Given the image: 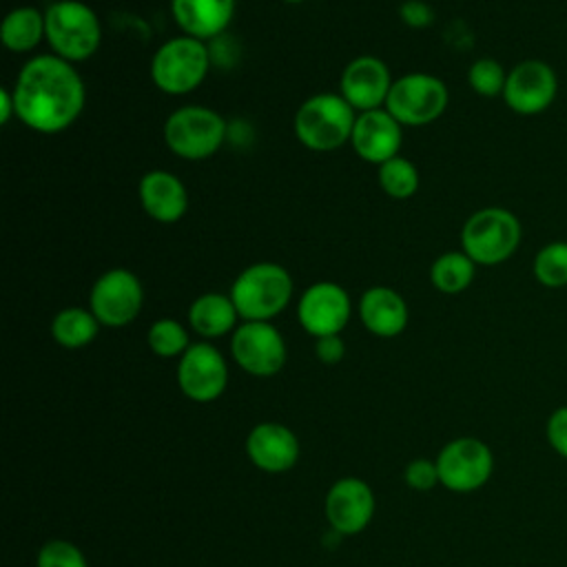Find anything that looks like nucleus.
<instances>
[{"label":"nucleus","mask_w":567,"mask_h":567,"mask_svg":"<svg viewBox=\"0 0 567 567\" xmlns=\"http://www.w3.org/2000/svg\"><path fill=\"white\" fill-rule=\"evenodd\" d=\"M11 95L16 120L35 133L55 135L84 111L86 86L71 62L53 53H40L20 66Z\"/></svg>","instance_id":"1"},{"label":"nucleus","mask_w":567,"mask_h":567,"mask_svg":"<svg viewBox=\"0 0 567 567\" xmlns=\"http://www.w3.org/2000/svg\"><path fill=\"white\" fill-rule=\"evenodd\" d=\"M295 292L290 272L275 261L246 266L230 284V299L244 321H270L286 310Z\"/></svg>","instance_id":"2"},{"label":"nucleus","mask_w":567,"mask_h":567,"mask_svg":"<svg viewBox=\"0 0 567 567\" xmlns=\"http://www.w3.org/2000/svg\"><path fill=\"white\" fill-rule=\"evenodd\" d=\"M44 35L53 55L75 64L100 49L102 24L86 2L55 0L44 9Z\"/></svg>","instance_id":"3"},{"label":"nucleus","mask_w":567,"mask_h":567,"mask_svg":"<svg viewBox=\"0 0 567 567\" xmlns=\"http://www.w3.org/2000/svg\"><path fill=\"white\" fill-rule=\"evenodd\" d=\"M523 239L520 219L503 206L474 210L461 228V250L476 266H498L514 257Z\"/></svg>","instance_id":"4"},{"label":"nucleus","mask_w":567,"mask_h":567,"mask_svg":"<svg viewBox=\"0 0 567 567\" xmlns=\"http://www.w3.org/2000/svg\"><path fill=\"white\" fill-rule=\"evenodd\" d=\"M357 111L341 97V93H315L306 97L295 117V137L310 151H334L350 142Z\"/></svg>","instance_id":"5"},{"label":"nucleus","mask_w":567,"mask_h":567,"mask_svg":"<svg viewBox=\"0 0 567 567\" xmlns=\"http://www.w3.org/2000/svg\"><path fill=\"white\" fill-rule=\"evenodd\" d=\"M213 64L210 47L190 35L168 38L151 58V82L166 95H186L208 75Z\"/></svg>","instance_id":"6"},{"label":"nucleus","mask_w":567,"mask_h":567,"mask_svg":"<svg viewBox=\"0 0 567 567\" xmlns=\"http://www.w3.org/2000/svg\"><path fill=\"white\" fill-rule=\"evenodd\" d=\"M228 124L210 106L184 104L164 122V142L175 157L199 162L215 155L226 142Z\"/></svg>","instance_id":"7"},{"label":"nucleus","mask_w":567,"mask_h":567,"mask_svg":"<svg viewBox=\"0 0 567 567\" xmlns=\"http://www.w3.org/2000/svg\"><path fill=\"white\" fill-rule=\"evenodd\" d=\"M447 102L450 91L441 78L414 71L392 82L383 109L401 126H425L445 113Z\"/></svg>","instance_id":"8"},{"label":"nucleus","mask_w":567,"mask_h":567,"mask_svg":"<svg viewBox=\"0 0 567 567\" xmlns=\"http://www.w3.org/2000/svg\"><path fill=\"white\" fill-rule=\"evenodd\" d=\"M144 306V288L128 268L104 270L91 286L89 310L106 328L128 326Z\"/></svg>","instance_id":"9"},{"label":"nucleus","mask_w":567,"mask_h":567,"mask_svg":"<svg viewBox=\"0 0 567 567\" xmlns=\"http://www.w3.org/2000/svg\"><path fill=\"white\" fill-rule=\"evenodd\" d=\"M503 102L516 115H540L558 97V75L554 66L538 58L516 62L507 71Z\"/></svg>","instance_id":"10"},{"label":"nucleus","mask_w":567,"mask_h":567,"mask_svg":"<svg viewBox=\"0 0 567 567\" xmlns=\"http://www.w3.org/2000/svg\"><path fill=\"white\" fill-rule=\"evenodd\" d=\"M439 481L450 492H474L483 487L494 472V454L487 443L474 436L450 441L436 456Z\"/></svg>","instance_id":"11"},{"label":"nucleus","mask_w":567,"mask_h":567,"mask_svg":"<svg viewBox=\"0 0 567 567\" xmlns=\"http://www.w3.org/2000/svg\"><path fill=\"white\" fill-rule=\"evenodd\" d=\"M235 363L252 377H272L286 363V341L270 321H244L230 337Z\"/></svg>","instance_id":"12"},{"label":"nucleus","mask_w":567,"mask_h":567,"mask_svg":"<svg viewBox=\"0 0 567 567\" xmlns=\"http://www.w3.org/2000/svg\"><path fill=\"white\" fill-rule=\"evenodd\" d=\"M352 315V301L343 286L334 281L310 284L297 303V319L301 328L315 339L341 334Z\"/></svg>","instance_id":"13"},{"label":"nucleus","mask_w":567,"mask_h":567,"mask_svg":"<svg viewBox=\"0 0 567 567\" xmlns=\"http://www.w3.org/2000/svg\"><path fill=\"white\" fill-rule=\"evenodd\" d=\"M179 390L197 401L208 403L224 394L228 385V365L224 354L208 341L190 343L177 363Z\"/></svg>","instance_id":"14"},{"label":"nucleus","mask_w":567,"mask_h":567,"mask_svg":"<svg viewBox=\"0 0 567 567\" xmlns=\"http://www.w3.org/2000/svg\"><path fill=\"white\" fill-rule=\"evenodd\" d=\"M392 82V73L381 58L359 55L346 64L339 93L357 113H363L385 106Z\"/></svg>","instance_id":"15"},{"label":"nucleus","mask_w":567,"mask_h":567,"mask_svg":"<svg viewBox=\"0 0 567 567\" xmlns=\"http://www.w3.org/2000/svg\"><path fill=\"white\" fill-rule=\"evenodd\" d=\"M374 514L372 487L354 476L337 481L326 496V516L330 527L341 536L359 534Z\"/></svg>","instance_id":"16"},{"label":"nucleus","mask_w":567,"mask_h":567,"mask_svg":"<svg viewBox=\"0 0 567 567\" xmlns=\"http://www.w3.org/2000/svg\"><path fill=\"white\" fill-rule=\"evenodd\" d=\"M401 144L403 126L385 109L357 113L350 146L363 162L381 166L383 162L399 155Z\"/></svg>","instance_id":"17"},{"label":"nucleus","mask_w":567,"mask_h":567,"mask_svg":"<svg viewBox=\"0 0 567 567\" xmlns=\"http://www.w3.org/2000/svg\"><path fill=\"white\" fill-rule=\"evenodd\" d=\"M137 199L142 210L159 224H175L188 210V190L184 182L168 171L153 168L142 175L137 184Z\"/></svg>","instance_id":"18"},{"label":"nucleus","mask_w":567,"mask_h":567,"mask_svg":"<svg viewBox=\"0 0 567 567\" xmlns=\"http://www.w3.org/2000/svg\"><path fill=\"white\" fill-rule=\"evenodd\" d=\"M250 461L270 474L290 470L299 458V441L295 432L281 423H259L246 439Z\"/></svg>","instance_id":"19"},{"label":"nucleus","mask_w":567,"mask_h":567,"mask_svg":"<svg viewBox=\"0 0 567 567\" xmlns=\"http://www.w3.org/2000/svg\"><path fill=\"white\" fill-rule=\"evenodd\" d=\"M171 16L184 35L217 40L235 16V0H171Z\"/></svg>","instance_id":"20"},{"label":"nucleus","mask_w":567,"mask_h":567,"mask_svg":"<svg viewBox=\"0 0 567 567\" xmlns=\"http://www.w3.org/2000/svg\"><path fill=\"white\" fill-rule=\"evenodd\" d=\"M359 319L368 332L390 339L405 330L410 310L394 288L372 286L359 297Z\"/></svg>","instance_id":"21"},{"label":"nucleus","mask_w":567,"mask_h":567,"mask_svg":"<svg viewBox=\"0 0 567 567\" xmlns=\"http://www.w3.org/2000/svg\"><path fill=\"white\" fill-rule=\"evenodd\" d=\"M239 312L224 292H202L188 306V326L204 339H217L235 332Z\"/></svg>","instance_id":"22"},{"label":"nucleus","mask_w":567,"mask_h":567,"mask_svg":"<svg viewBox=\"0 0 567 567\" xmlns=\"http://www.w3.org/2000/svg\"><path fill=\"white\" fill-rule=\"evenodd\" d=\"M0 40L11 53H31L44 35V11L35 7H16L11 9L0 27Z\"/></svg>","instance_id":"23"},{"label":"nucleus","mask_w":567,"mask_h":567,"mask_svg":"<svg viewBox=\"0 0 567 567\" xmlns=\"http://www.w3.org/2000/svg\"><path fill=\"white\" fill-rule=\"evenodd\" d=\"M100 321L95 319V315L89 308H80V306H69L62 308L53 321H51V337L69 350H78L89 346L97 332H100Z\"/></svg>","instance_id":"24"},{"label":"nucleus","mask_w":567,"mask_h":567,"mask_svg":"<svg viewBox=\"0 0 567 567\" xmlns=\"http://www.w3.org/2000/svg\"><path fill=\"white\" fill-rule=\"evenodd\" d=\"M476 264L463 250L441 252L430 266V281L443 295H458L472 286Z\"/></svg>","instance_id":"25"},{"label":"nucleus","mask_w":567,"mask_h":567,"mask_svg":"<svg viewBox=\"0 0 567 567\" xmlns=\"http://www.w3.org/2000/svg\"><path fill=\"white\" fill-rule=\"evenodd\" d=\"M534 279L545 288L567 286V241L554 239L540 246L532 261Z\"/></svg>","instance_id":"26"},{"label":"nucleus","mask_w":567,"mask_h":567,"mask_svg":"<svg viewBox=\"0 0 567 567\" xmlns=\"http://www.w3.org/2000/svg\"><path fill=\"white\" fill-rule=\"evenodd\" d=\"M377 179L381 190L392 199H408L419 190V171L414 162L396 155L388 162H383L377 171Z\"/></svg>","instance_id":"27"},{"label":"nucleus","mask_w":567,"mask_h":567,"mask_svg":"<svg viewBox=\"0 0 567 567\" xmlns=\"http://www.w3.org/2000/svg\"><path fill=\"white\" fill-rule=\"evenodd\" d=\"M146 343H148L151 352L162 359L182 357L190 348L186 328L177 319H171V317H162L151 323V328L146 332Z\"/></svg>","instance_id":"28"},{"label":"nucleus","mask_w":567,"mask_h":567,"mask_svg":"<svg viewBox=\"0 0 567 567\" xmlns=\"http://www.w3.org/2000/svg\"><path fill=\"white\" fill-rule=\"evenodd\" d=\"M505 80H507V71L494 58H478L467 69V84L481 97L503 95Z\"/></svg>","instance_id":"29"},{"label":"nucleus","mask_w":567,"mask_h":567,"mask_svg":"<svg viewBox=\"0 0 567 567\" xmlns=\"http://www.w3.org/2000/svg\"><path fill=\"white\" fill-rule=\"evenodd\" d=\"M35 567H89L80 547L69 540H49L35 558Z\"/></svg>","instance_id":"30"},{"label":"nucleus","mask_w":567,"mask_h":567,"mask_svg":"<svg viewBox=\"0 0 567 567\" xmlns=\"http://www.w3.org/2000/svg\"><path fill=\"white\" fill-rule=\"evenodd\" d=\"M405 483L416 489V492H427L432 489L439 481V467L436 461L430 458H414L408 467H405Z\"/></svg>","instance_id":"31"},{"label":"nucleus","mask_w":567,"mask_h":567,"mask_svg":"<svg viewBox=\"0 0 567 567\" xmlns=\"http://www.w3.org/2000/svg\"><path fill=\"white\" fill-rule=\"evenodd\" d=\"M545 439L549 447L567 461V405H558L545 423Z\"/></svg>","instance_id":"32"},{"label":"nucleus","mask_w":567,"mask_h":567,"mask_svg":"<svg viewBox=\"0 0 567 567\" xmlns=\"http://www.w3.org/2000/svg\"><path fill=\"white\" fill-rule=\"evenodd\" d=\"M399 18L412 29H427L434 22V9L425 0H405L399 7Z\"/></svg>","instance_id":"33"},{"label":"nucleus","mask_w":567,"mask_h":567,"mask_svg":"<svg viewBox=\"0 0 567 567\" xmlns=\"http://www.w3.org/2000/svg\"><path fill=\"white\" fill-rule=\"evenodd\" d=\"M315 354L321 363L326 365H334L343 359L346 354V343L339 334H328V337H319L315 341Z\"/></svg>","instance_id":"34"},{"label":"nucleus","mask_w":567,"mask_h":567,"mask_svg":"<svg viewBox=\"0 0 567 567\" xmlns=\"http://www.w3.org/2000/svg\"><path fill=\"white\" fill-rule=\"evenodd\" d=\"M0 124H9V120L16 117V102H13V95H11V89H2L0 91Z\"/></svg>","instance_id":"35"},{"label":"nucleus","mask_w":567,"mask_h":567,"mask_svg":"<svg viewBox=\"0 0 567 567\" xmlns=\"http://www.w3.org/2000/svg\"><path fill=\"white\" fill-rule=\"evenodd\" d=\"M286 2H290V4H297V2H303V0H286Z\"/></svg>","instance_id":"36"}]
</instances>
